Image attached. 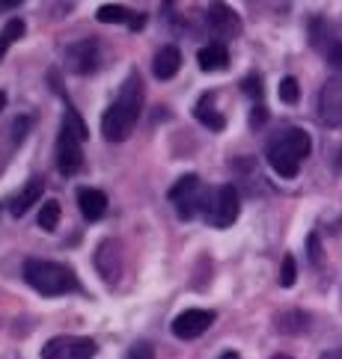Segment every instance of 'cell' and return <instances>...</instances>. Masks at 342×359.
Masks as SVG:
<instances>
[{
    "label": "cell",
    "instance_id": "6da1fadb",
    "mask_svg": "<svg viewBox=\"0 0 342 359\" xmlns=\"http://www.w3.org/2000/svg\"><path fill=\"white\" fill-rule=\"evenodd\" d=\"M140 113H143V83L137 74H131V78H125L117 101L101 116V134H105V140H110V143L129 140L137 119H140Z\"/></svg>",
    "mask_w": 342,
    "mask_h": 359
},
{
    "label": "cell",
    "instance_id": "7a4b0ae2",
    "mask_svg": "<svg viewBox=\"0 0 342 359\" xmlns=\"http://www.w3.org/2000/svg\"><path fill=\"white\" fill-rule=\"evenodd\" d=\"M313 151V140L303 128H286L268 143V163L280 178H295L301 161Z\"/></svg>",
    "mask_w": 342,
    "mask_h": 359
},
{
    "label": "cell",
    "instance_id": "3957f363",
    "mask_svg": "<svg viewBox=\"0 0 342 359\" xmlns=\"http://www.w3.org/2000/svg\"><path fill=\"white\" fill-rule=\"evenodd\" d=\"M24 279L33 291L45 294V297H60V294L78 291V276L72 267L48 259H27L24 262Z\"/></svg>",
    "mask_w": 342,
    "mask_h": 359
},
{
    "label": "cell",
    "instance_id": "277c9868",
    "mask_svg": "<svg viewBox=\"0 0 342 359\" xmlns=\"http://www.w3.org/2000/svg\"><path fill=\"white\" fill-rule=\"evenodd\" d=\"M86 137H90V131H86L84 119L69 107L66 116H63L60 137H57V170L63 175L81 172V166H84V149H81V143Z\"/></svg>",
    "mask_w": 342,
    "mask_h": 359
},
{
    "label": "cell",
    "instance_id": "5b68a950",
    "mask_svg": "<svg viewBox=\"0 0 342 359\" xmlns=\"http://www.w3.org/2000/svg\"><path fill=\"white\" fill-rule=\"evenodd\" d=\"M214 194V190H211ZM211 194L197 175H185L179 178L173 187H170V202L176 205V214L182 217V220H194L197 214L206 217L209 214V205H211Z\"/></svg>",
    "mask_w": 342,
    "mask_h": 359
},
{
    "label": "cell",
    "instance_id": "8992f818",
    "mask_svg": "<svg viewBox=\"0 0 342 359\" xmlns=\"http://www.w3.org/2000/svg\"><path fill=\"white\" fill-rule=\"evenodd\" d=\"M238 211H242V199H238V190L232 184H221L218 190L211 194V205H209V214L206 220L214 229H226L238 220Z\"/></svg>",
    "mask_w": 342,
    "mask_h": 359
},
{
    "label": "cell",
    "instance_id": "52a82bcc",
    "mask_svg": "<svg viewBox=\"0 0 342 359\" xmlns=\"http://www.w3.org/2000/svg\"><path fill=\"white\" fill-rule=\"evenodd\" d=\"M98 344L81 336H57L42 348V359H93Z\"/></svg>",
    "mask_w": 342,
    "mask_h": 359
},
{
    "label": "cell",
    "instance_id": "ba28073f",
    "mask_svg": "<svg viewBox=\"0 0 342 359\" xmlns=\"http://www.w3.org/2000/svg\"><path fill=\"white\" fill-rule=\"evenodd\" d=\"M214 315L211 309H185L182 315L173 318V336L182 339V341H191V339H199L211 324H214Z\"/></svg>",
    "mask_w": 342,
    "mask_h": 359
},
{
    "label": "cell",
    "instance_id": "9c48e42d",
    "mask_svg": "<svg viewBox=\"0 0 342 359\" xmlns=\"http://www.w3.org/2000/svg\"><path fill=\"white\" fill-rule=\"evenodd\" d=\"M66 66L74 74H93L101 66V48L96 39H81L66 48Z\"/></svg>",
    "mask_w": 342,
    "mask_h": 359
},
{
    "label": "cell",
    "instance_id": "30bf717a",
    "mask_svg": "<svg viewBox=\"0 0 342 359\" xmlns=\"http://www.w3.org/2000/svg\"><path fill=\"white\" fill-rule=\"evenodd\" d=\"M206 21L214 33L223 36V39H232V36L242 33V18H238V12L232 6H226L223 0H211L209 9H206Z\"/></svg>",
    "mask_w": 342,
    "mask_h": 359
},
{
    "label": "cell",
    "instance_id": "8fae6325",
    "mask_svg": "<svg viewBox=\"0 0 342 359\" xmlns=\"http://www.w3.org/2000/svg\"><path fill=\"white\" fill-rule=\"evenodd\" d=\"M319 110L327 125H342V81H327L319 95Z\"/></svg>",
    "mask_w": 342,
    "mask_h": 359
},
{
    "label": "cell",
    "instance_id": "7c38bea8",
    "mask_svg": "<svg viewBox=\"0 0 342 359\" xmlns=\"http://www.w3.org/2000/svg\"><path fill=\"white\" fill-rule=\"evenodd\" d=\"M96 18L101 24H125V27H131V30H140L146 18L140 15V12H134L129 6H119V4H105V6H98L96 12Z\"/></svg>",
    "mask_w": 342,
    "mask_h": 359
},
{
    "label": "cell",
    "instance_id": "4fadbf2b",
    "mask_svg": "<svg viewBox=\"0 0 342 359\" xmlns=\"http://www.w3.org/2000/svg\"><path fill=\"white\" fill-rule=\"evenodd\" d=\"M78 208H81V214L86 217V220L96 223L107 214V196L96 187H81L78 190Z\"/></svg>",
    "mask_w": 342,
    "mask_h": 359
},
{
    "label": "cell",
    "instance_id": "5bb4252c",
    "mask_svg": "<svg viewBox=\"0 0 342 359\" xmlns=\"http://www.w3.org/2000/svg\"><path fill=\"white\" fill-rule=\"evenodd\" d=\"M42 194H45V182H42V178H30V182L21 187V194L12 199V205H9L12 217H24L33 208V205L42 202Z\"/></svg>",
    "mask_w": 342,
    "mask_h": 359
},
{
    "label": "cell",
    "instance_id": "9a60e30c",
    "mask_svg": "<svg viewBox=\"0 0 342 359\" xmlns=\"http://www.w3.org/2000/svg\"><path fill=\"white\" fill-rule=\"evenodd\" d=\"M179 69H182V54H179V48H173V45L161 48L158 54H155V62H152V72H155L158 81L176 78V74H179Z\"/></svg>",
    "mask_w": 342,
    "mask_h": 359
},
{
    "label": "cell",
    "instance_id": "2e32d148",
    "mask_svg": "<svg viewBox=\"0 0 342 359\" xmlns=\"http://www.w3.org/2000/svg\"><path fill=\"white\" fill-rule=\"evenodd\" d=\"M197 62H199L202 72H223L226 62H230V50H226L223 42H211L206 48H199Z\"/></svg>",
    "mask_w": 342,
    "mask_h": 359
},
{
    "label": "cell",
    "instance_id": "e0dca14e",
    "mask_svg": "<svg viewBox=\"0 0 342 359\" xmlns=\"http://www.w3.org/2000/svg\"><path fill=\"white\" fill-rule=\"evenodd\" d=\"M211 101H214L211 93H209V95H202V98H199V104H197V110H194V116H197L202 125H206L209 131H223V128H226V119L211 107Z\"/></svg>",
    "mask_w": 342,
    "mask_h": 359
},
{
    "label": "cell",
    "instance_id": "ac0fdd59",
    "mask_svg": "<svg viewBox=\"0 0 342 359\" xmlns=\"http://www.w3.org/2000/svg\"><path fill=\"white\" fill-rule=\"evenodd\" d=\"M60 202L57 199H48L42 202V211H39V229H45V232H54L57 223H60Z\"/></svg>",
    "mask_w": 342,
    "mask_h": 359
},
{
    "label": "cell",
    "instance_id": "d6986e66",
    "mask_svg": "<svg viewBox=\"0 0 342 359\" xmlns=\"http://www.w3.org/2000/svg\"><path fill=\"white\" fill-rule=\"evenodd\" d=\"M307 324H310V318L303 312H286V315L277 318V330L280 332H303Z\"/></svg>",
    "mask_w": 342,
    "mask_h": 359
},
{
    "label": "cell",
    "instance_id": "ffe728a7",
    "mask_svg": "<svg viewBox=\"0 0 342 359\" xmlns=\"http://www.w3.org/2000/svg\"><path fill=\"white\" fill-rule=\"evenodd\" d=\"M24 30H27V27H24V21H21V18L6 21V24H4V30H0V45L9 48L12 42H18L21 36H24Z\"/></svg>",
    "mask_w": 342,
    "mask_h": 359
},
{
    "label": "cell",
    "instance_id": "44dd1931",
    "mask_svg": "<svg viewBox=\"0 0 342 359\" xmlns=\"http://www.w3.org/2000/svg\"><path fill=\"white\" fill-rule=\"evenodd\" d=\"M301 98V86L295 78H283L280 81V101H286V104H298Z\"/></svg>",
    "mask_w": 342,
    "mask_h": 359
},
{
    "label": "cell",
    "instance_id": "7402d4cb",
    "mask_svg": "<svg viewBox=\"0 0 342 359\" xmlns=\"http://www.w3.org/2000/svg\"><path fill=\"white\" fill-rule=\"evenodd\" d=\"M295 279H298L295 259H292V255H286V259H283V267H280V285H283V288H292V285H295Z\"/></svg>",
    "mask_w": 342,
    "mask_h": 359
},
{
    "label": "cell",
    "instance_id": "603a6c76",
    "mask_svg": "<svg viewBox=\"0 0 342 359\" xmlns=\"http://www.w3.org/2000/svg\"><path fill=\"white\" fill-rule=\"evenodd\" d=\"M125 359H155V348H152L149 341H137Z\"/></svg>",
    "mask_w": 342,
    "mask_h": 359
},
{
    "label": "cell",
    "instance_id": "cb8c5ba5",
    "mask_svg": "<svg viewBox=\"0 0 342 359\" xmlns=\"http://www.w3.org/2000/svg\"><path fill=\"white\" fill-rule=\"evenodd\" d=\"M27 128H30V119L27 116H21V119L12 122V143H24V137H27L24 131H27Z\"/></svg>",
    "mask_w": 342,
    "mask_h": 359
},
{
    "label": "cell",
    "instance_id": "d4e9b609",
    "mask_svg": "<svg viewBox=\"0 0 342 359\" xmlns=\"http://www.w3.org/2000/svg\"><path fill=\"white\" fill-rule=\"evenodd\" d=\"M244 93L250 98H259L262 95V81L256 78V74H250V78H244Z\"/></svg>",
    "mask_w": 342,
    "mask_h": 359
},
{
    "label": "cell",
    "instance_id": "484cf974",
    "mask_svg": "<svg viewBox=\"0 0 342 359\" xmlns=\"http://www.w3.org/2000/svg\"><path fill=\"white\" fill-rule=\"evenodd\" d=\"M307 250H310V259H313L315 264H322V250H319V235H310V241H307Z\"/></svg>",
    "mask_w": 342,
    "mask_h": 359
},
{
    "label": "cell",
    "instance_id": "4316f807",
    "mask_svg": "<svg viewBox=\"0 0 342 359\" xmlns=\"http://www.w3.org/2000/svg\"><path fill=\"white\" fill-rule=\"evenodd\" d=\"M265 119H268V110H265V107H253V113H250V125L256 128V125H262Z\"/></svg>",
    "mask_w": 342,
    "mask_h": 359
},
{
    "label": "cell",
    "instance_id": "83f0119b",
    "mask_svg": "<svg viewBox=\"0 0 342 359\" xmlns=\"http://www.w3.org/2000/svg\"><path fill=\"white\" fill-rule=\"evenodd\" d=\"M18 4H24V0H0V12H6V9H15Z\"/></svg>",
    "mask_w": 342,
    "mask_h": 359
},
{
    "label": "cell",
    "instance_id": "f1b7e54d",
    "mask_svg": "<svg viewBox=\"0 0 342 359\" xmlns=\"http://www.w3.org/2000/svg\"><path fill=\"white\" fill-rule=\"evenodd\" d=\"M221 359H242V356H238V353H232V351H230V353H223Z\"/></svg>",
    "mask_w": 342,
    "mask_h": 359
},
{
    "label": "cell",
    "instance_id": "f546056e",
    "mask_svg": "<svg viewBox=\"0 0 342 359\" xmlns=\"http://www.w3.org/2000/svg\"><path fill=\"white\" fill-rule=\"evenodd\" d=\"M6 107V93H0V110Z\"/></svg>",
    "mask_w": 342,
    "mask_h": 359
},
{
    "label": "cell",
    "instance_id": "4dcf8cb0",
    "mask_svg": "<svg viewBox=\"0 0 342 359\" xmlns=\"http://www.w3.org/2000/svg\"><path fill=\"white\" fill-rule=\"evenodd\" d=\"M336 170L342 172V151H339V161H336Z\"/></svg>",
    "mask_w": 342,
    "mask_h": 359
},
{
    "label": "cell",
    "instance_id": "1f68e13d",
    "mask_svg": "<svg viewBox=\"0 0 342 359\" xmlns=\"http://www.w3.org/2000/svg\"><path fill=\"white\" fill-rule=\"evenodd\" d=\"M6 50H9V48H4V45H0V60H4V54H6Z\"/></svg>",
    "mask_w": 342,
    "mask_h": 359
},
{
    "label": "cell",
    "instance_id": "d6a6232c",
    "mask_svg": "<svg viewBox=\"0 0 342 359\" xmlns=\"http://www.w3.org/2000/svg\"><path fill=\"white\" fill-rule=\"evenodd\" d=\"M274 359H292V356H286V353H277Z\"/></svg>",
    "mask_w": 342,
    "mask_h": 359
},
{
    "label": "cell",
    "instance_id": "836d02e7",
    "mask_svg": "<svg viewBox=\"0 0 342 359\" xmlns=\"http://www.w3.org/2000/svg\"><path fill=\"white\" fill-rule=\"evenodd\" d=\"M164 6H167V9H170V6H173V0H164Z\"/></svg>",
    "mask_w": 342,
    "mask_h": 359
}]
</instances>
